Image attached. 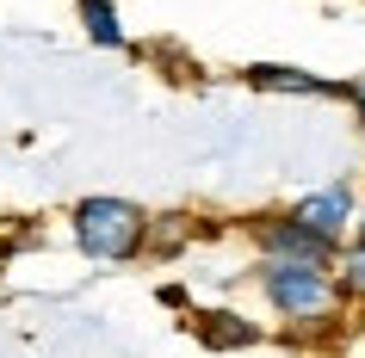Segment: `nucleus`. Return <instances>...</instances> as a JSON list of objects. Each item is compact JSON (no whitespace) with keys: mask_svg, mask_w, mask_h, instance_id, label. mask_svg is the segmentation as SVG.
<instances>
[{"mask_svg":"<svg viewBox=\"0 0 365 358\" xmlns=\"http://www.w3.org/2000/svg\"><path fill=\"white\" fill-rule=\"evenodd\" d=\"M254 290L272 309V321H285L291 334H334L346 315V290L334 278V265H316V260L254 253Z\"/></svg>","mask_w":365,"mask_h":358,"instance_id":"nucleus-1","label":"nucleus"},{"mask_svg":"<svg viewBox=\"0 0 365 358\" xmlns=\"http://www.w3.org/2000/svg\"><path fill=\"white\" fill-rule=\"evenodd\" d=\"M68 228H75V247L99 265H124L155 241V216L143 204H130V198H112V191L81 198L68 210Z\"/></svg>","mask_w":365,"mask_h":358,"instance_id":"nucleus-2","label":"nucleus"},{"mask_svg":"<svg viewBox=\"0 0 365 358\" xmlns=\"http://www.w3.org/2000/svg\"><path fill=\"white\" fill-rule=\"evenodd\" d=\"M248 241H254V253H279V260H316V265L341 260V247L328 241V235H316L309 223H297L291 210H260V216H248Z\"/></svg>","mask_w":365,"mask_h":358,"instance_id":"nucleus-3","label":"nucleus"},{"mask_svg":"<svg viewBox=\"0 0 365 358\" xmlns=\"http://www.w3.org/2000/svg\"><path fill=\"white\" fill-rule=\"evenodd\" d=\"M291 216L309 223L316 235H328L334 247H346L353 241V223H359V191H353V179H328V186L304 191V198L291 204Z\"/></svg>","mask_w":365,"mask_h":358,"instance_id":"nucleus-4","label":"nucleus"},{"mask_svg":"<svg viewBox=\"0 0 365 358\" xmlns=\"http://www.w3.org/2000/svg\"><path fill=\"white\" fill-rule=\"evenodd\" d=\"M242 80L254 93H285V99H353V80L309 75V68H291V62H248Z\"/></svg>","mask_w":365,"mask_h":358,"instance_id":"nucleus-5","label":"nucleus"},{"mask_svg":"<svg viewBox=\"0 0 365 358\" xmlns=\"http://www.w3.org/2000/svg\"><path fill=\"white\" fill-rule=\"evenodd\" d=\"M192 334H198V346H211V352H242V346H260L267 327L248 321V315H235V309H205V315H192Z\"/></svg>","mask_w":365,"mask_h":358,"instance_id":"nucleus-6","label":"nucleus"},{"mask_svg":"<svg viewBox=\"0 0 365 358\" xmlns=\"http://www.w3.org/2000/svg\"><path fill=\"white\" fill-rule=\"evenodd\" d=\"M75 13H81V31L99 43V50H124V19H118V6L112 0H75Z\"/></svg>","mask_w":365,"mask_h":358,"instance_id":"nucleus-7","label":"nucleus"},{"mask_svg":"<svg viewBox=\"0 0 365 358\" xmlns=\"http://www.w3.org/2000/svg\"><path fill=\"white\" fill-rule=\"evenodd\" d=\"M334 278H341L346 302H359V309H365V241H359V235L341 247V260H334Z\"/></svg>","mask_w":365,"mask_h":358,"instance_id":"nucleus-8","label":"nucleus"},{"mask_svg":"<svg viewBox=\"0 0 365 358\" xmlns=\"http://www.w3.org/2000/svg\"><path fill=\"white\" fill-rule=\"evenodd\" d=\"M346 105H353V124H359V136H365V80H353V99H346Z\"/></svg>","mask_w":365,"mask_h":358,"instance_id":"nucleus-9","label":"nucleus"},{"mask_svg":"<svg viewBox=\"0 0 365 358\" xmlns=\"http://www.w3.org/2000/svg\"><path fill=\"white\" fill-rule=\"evenodd\" d=\"M353 235H359V241H365V191H359V223H353Z\"/></svg>","mask_w":365,"mask_h":358,"instance_id":"nucleus-10","label":"nucleus"}]
</instances>
